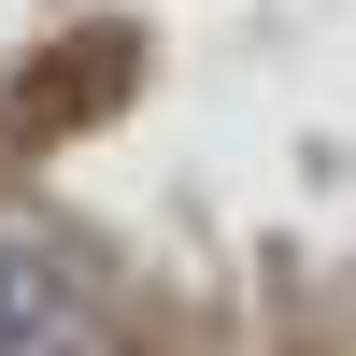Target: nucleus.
Wrapping results in <instances>:
<instances>
[{"instance_id": "obj_1", "label": "nucleus", "mask_w": 356, "mask_h": 356, "mask_svg": "<svg viewBox=\"0 0 356 356\" xmlns=\"http://www.w3.org/2000/svg\"><path fill=\"white\" fill-rule=\"evenodd\" d=\"M0 356H129L100 271L43 228H0Z\"/></svg>"}]
</instances>
